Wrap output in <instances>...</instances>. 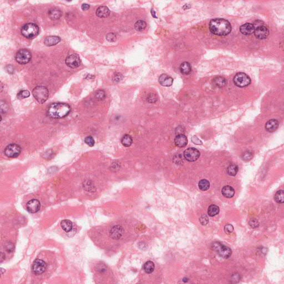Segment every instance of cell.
<instances>
[{
  "mask_svg": "<svg viewBox=\"0 0 284 284\" xmlns=\"http://www.w3.org/2000/svg\"><path fill=\"white\" fill-rule=\"evenodd\" d=\"M124 230L121 225H117L113 226L109 231V235L112 239L114 240L120 239L123 235Z\"/></svg>",
  "mask_w": 284,
  "mask_h": 284,
  "instance_id": "13",
  "label": "cell"
},
{
  "mask_svg": "<svg viewBox=\"0 0 284 284\" xmlns=\"http://www.w3.org/2000/svg\"><path fill=\"white\" fill-rule=\"evenodd\" d=\"M253 157V154L250 152H246L242 155V159L244 161H249Z\"/></svg>",
  "mask_w": 284,
  "mask_h": 284,
  "instance_id": "40",
  "label": "cell"
},
{
  "mask_svg": "<svg viewBox=\"0 0 284 284\" xmlns=\"http://www.w3.org/2000/svg\"><path fill=\"white\" fill-rule=\"evenodd\" d=\"M174 143L175 145L178 147H184L188 144L187 137L184 134H179L175 138Z\"/></svg>",
  "mask_w": 284,
  "mask_h": 284,
  "instance_id": "17",
  "label": "cell"
},
{
  "mask_svg": "<svg viewBox=\"0 0 284 284\" xmlns=\"http://www.w3.org/2000/svg\"><path fill=\"white\" fill-rule=\"evenodd\" d=\"M41 203L40 201L33 199L29 201L26 204V209L29 213H36L40 211Z\"/></svg>",
  "mask_w": 284,
  "mask_h": 284,
  "instance_id": "14",
  "label": "cell"
},
{
  "mask_svg": "<svg viewBox=\"0 0 284 284\" xmlns=\"http://www.w3.org/2000/svg\"><path fill=\"white\" fill-rule=\"evenodd\" d=\"M239 171L238 166L235 164H232L227 168V173L230 176H235Z\"/></svg>",
  "mask_w": 284,
  "mask_h": 284,
  "instance_id": "27",
  "label": "cell"
},
{
  "mask_svg": "<svg viewBox=\"0 0 284 284\" xmlns=\"http://www.w3.org/2000/svg\"><path fill=\"white\" fill-rule=\"evenodd\" d=\"M21 34L27 38H33L40 32V29L37 24L33 23L25 24L21 28Z\"/></svg>",
  "mask_w": 284,
  "mask_h": 284,
  "instance_id": "3",
  "label": "cell"
},
{
  "mask_svg": "<svg viewBox=\"0 0 284 284\" xmlns=\"http://www.w3.org/2000/svg\"><path fill=\"white\" fill-rule=\"evenodd\" d=\"M122 78H123V76L120 73H116L113 75V81L116 83L121 81Z\"/></svg>",
  "mask_w": 284,
  "mask_h": 284,
  "instance_id": "39",
  "label": "cell"
},
{
  "mask_svg": "<svg viewBox=\"0 0 284 284\" xmlns=\"http://www.w3.org/2000/svg\"><path fill=\"white\" fill-rule=\"evenodd\" d=\"M106 39L109 42H114V41H116V39H117L116 34H114L113 33H109V34L107 35Z\"/></svg>",
  "mask_w": 284,
  "mask_h": 284,
  "instance_id": "41",
  "label": "cell"
},
{
  "mask_svg": "<svg viewBox=\"0 0 284 284\" xmlns=\"http://www.w3.org/2000/svg\"><path fill=\"white\" fill-rule=\"evenodd\" d=\"M233 82L234 84L237 87L244 88L247 87L251 83V79L246 74L239 72L235 74Z\"/></svg>",
  "mask_w": 284,
  "mask_h": 284,
  "instance_id": "6",
  "label": "cell"
},
{
  "mask_svg": "<svg viewBox=\"0 0 284 284\" xmlns=\"http://www.w3.org/2000/svg\"><path fill=\"white\" fill-rule=\"evenodd\" d=\"M224 231L226 234H231L234 231V227L231 224H228L224 227Z\"/></svg>",
  "mask_w": 284,
  "mask_h": 284,
  "instance_id": "38",
  "label": "cell"
},
{
  "mask_svg": "<svg viewBox=\"0 0 284 284\" xmlns=\"http://www.w3.org/2000/svg\"><path fill=\"white\" fill-rule=\"evenodd\" d=\"M155 265L152 261H148L143 265V269L147 274H151L154 270Z\"/></svg>",
  "mask_w": 284,
  "mask_h": 284,
  "instance_id": "26",
  "label": "cell"
},
{
  "mask_svg": "<svg viewBox=\"0 0 284 284\" xmlns=\"http://www.w3.org/2000/svg\"><path fill=\"white\" fill-rule=\"evenodd\" d=\"M249 225L250 226H251L252 228H257L259 225V222H258L257 220H256L255 219H251V220H250L249 221Z\"/></svg>",
  "mask_w": 284,
  "mask_h": 284,
  "instance_id": "44",
  "label": "cell"
},
{
  "mask_svg": "<svg viewBox=\"0 0 284 284\" xmlns=\"http://www.w3.org/2000/svg\"><path fill=\"white\" fill-rule=\"evenodd\" d=\"M221 193L224 197L232 198L235 194V190L233 187L230 185H226L222 188Z\"/></svg>",
  "mask_w": 284,
  "mask_h": 284,
  "instance_id": "20",
  "label": "cell"
},
{
  "mask_svg": "<svg viewBox=\"0 0 284 284\" xmlns=\"http://www.w3.org/2000/svg\"><path fill=\"white\" fill-rule=\"evenodd\" d=\"M151 14H152V15L154 18L157 19V16H156V12H155V11L153 10V9L151 10Z\"/></svg>",
  "mask_w": 284,
  "mask_h": 284,
  "instance_id": "48",
  "label": "cell"
},
{
  "mask_svg": "<svg viewBox=\"0 0 284 284\" xmlns=\"http://www.w3.org/2000/svg\"><path fill=\"white\" fill-rule=\"evenodd\" d=\"M122 144L124 147H128L132 145L133 143V139L132 137L129 134H126L122 137L121 140Z\"/></svg>",
  "mask_w": 284,
  "mask_h": 284,
  "instance_id": "28",
  "label": "cell"
},
{
  "mask_svg": "<svg viewBox=\"0 0 284 284\" xmlns=\"http://www.w3.org/2000/svg\"><path fill=\"white\" fill-rule=\"evenodd\" d=\"M96 15L100 18H105L110 15V10L107 6H100L96 11Z\"/></svg>",
  "mask_w": 284,
  "mask_h": 284,
  "instance_id": "21",
  "label": "cell"
},
{
  "mask_svg": "<svg viewBox=\"0 0 284 284\" xmlns=\"http://www.w3.org/2000/svg\"><path fill=\"white\" fill-rule=\"evenodd\" d=\"M158 98L155 94L153 93H150L149 95H148L147 100L149 103H154L157 100Z\"/></svg>",
  "mask_w": 284,
  "mask_h": 284,
  "instance_id": "37",
  "label": "cell"
},
{
  "mask_svg": "<svg viewBox=\"0 0 284 284\" xmlns=\"http://www.w3.org/2000/svg\"><path fill=\"white\" fill-rule=\"evenodd\" d=\"M61 228L66 233L71 232L73 229V224L68 219H64L61 222Z\"/></svg>",
  "mask_w": 284,
  "mask_h": 284,
  "instance_id": "24",
  "label": "cell"
},
{
  "mask_svg": "<svg viewBox=\"0 0 284 284\" xmlns=\"http://www.w3.org/2000/svg\"><path fill=\"white\" fill-rule=\"evenodd\" d=\"M6 250L8 253L12 252L13 250V246L12 244L8 242V244L6 245Z\"/></svg>",
  "mask_w": 284,
  "mask_h": 284,
  "instance_id": "45",
  "label": "cell"
},
{
  "mask_svg": "<svg viewBox=\"0 0 284 284\" xmlns=\"http://www.w3.org/2000/svg\"><path fill=\"white\" fill-rule=\"evenodd\" d=\"M199 188L202 191H206L210 188V183L206 179H202L199 182Z\"/></svg>",
  "mask_w": 284,
  "mask_h": 284,
  "instance_id": "31",
  "label": "cell"
},
{
  "mask_svg": "<svg viewBox=\"0 0 284 284\" xmlns=\"http://www.w3.org/2000/svg\"><path fill=\"white\" fill-rule=\"evenodd\" d=\"M95 97L96 99L98 100H104L105 98V93L103 90H99L95 93Z\"/></svg>",
  "mask_w": 284,
  "mask_h": 284,
  "instance_id": "35",
  "label": "cell"
},
{
  "mask_svg": "<svg viewBox=\"0 0 284 284\" xmlns=\"http://www.w3.org/2000/svg\"><path fill=\"white\" fill-rule=\"evenodd\" d=\"M279 126L278 121L275 119H271L266 123L265 129L268 132H274L277 130Z\"/></svg>",
  "mask_w": 284,
  "mask_h": 284,
  "instance_id": "15",
  "label": "cell"
},
{
  "mask_svg": "<svg viewBox=\"0 0 284 284\" xmlns=\"http://www.w3.org/2000/svg\"><path fill=\"white\" fill-rule=\"evenodd\" d=\"M254 29L255 27L253 24H250V23H246V24H242L240 27V31L244 35H250V34H253L254 32Z\"/></svg>",
  "mask_w": 284,
  "mask_h": 284,
  "instance_id": "16",
  "label": "cell"
},
{
  "mask_svg": "<svg viewBox=\"0 0 284 284\" xmlns=\"http://www.w3.org/2000/svg\"><path fill=\"white\" fill-rule=\"evenodd\" d=\"M209 29L213 34L219 36H226L232 31L231 24L224 19L211 20L209 24Z\"/></svg>",
  "mask_w": 284,
  "mask_h": 284,
  "instance_id": "1",
  "label": "cell"
},
{
  "mask_svg": "<svg viewBox=\"0 0 284 284\" xmlns=\"http://www.w3.org/2000/svg\"><path fill=\"white\" fill-rule=\"evenodd\" d=\"M199 220H200V223L202 224L203 225H206L209 223V219H208V216L206 215H203L201 216Z\"/></svg>",
  "mask_w": 284,
  "mask_h": 284,
  "instance_id": "42",
  "label": "cell"
},
{
  "mask_svg": "<svg viewBox=\"0 0 284 284\" xmlns=\"http://www.w3.org/2000/svg\"><path fill=\"white\" fill-rule=\"evenodd\" d=\"M219 211H220V209H219V206H218L217 205L212 204V205H210L208 208V215L210 216L213 217V216L218 215L219 213Z\"/></svg>",
  "mask_w": 284,
  "mask_h": 284,
  "instance_id": "29",
  "label": "cell"
},
{
  "mask_svg": "<svg viewBox=\"0 0 284 284\" xmlns=\"http://www.w3.org/2000/svg\"><path fill=\"white\" fill-rule=\"evenodd\" d=\"M159 82L163 86L170 87L173 83V79L166 74H163L159 78Z\"/></svg>",
  "mask_w": 284,
  "mask_h": 284,
  "instance_id": "18",
  "label": "cell"
},
{
  "mask_svg": "<svg viewBox=\"0 0 284 284\" xmlns=\"http://www.w3.org/2000/svg\"><path fill=\"white\" fill-rule=\"evenodd\" d=\"M65 62L66 65L71 69H76L78 67L81 63L79 56L76 54H72L68 55Z\"/></svg>",
  "mask_w": 284,
  "mask_h": 284,
  "instance_id": "11",
  "label": "cell"
},
{
  "mask_svg": "<svg viewBox=\"0 0 284 284\" xmlns=\"http://www.w3.org/2000/svg\"><path fill=\"white\" fill-rule=\"evenodd\" d=\"M192 142L195 144L200 145L202 144V142L197 137L194 136L192 138Z\"/></svg>",
  "mask_w": 284,
  "mask_h": 284,
  "instance_id": "46",
  "label": "cell"
},
{
  "mask_svg": "<svg viewBox=\"0 0 284 284\" xmlns=\"http://www.w3.org/2000/svg\"><path fill=\"white\" fill-rule=\"evenodd\" d=\"M32 95L38 102L43 103L47 100L49 92L46 87L43 86H38L33 90Z\"/></svg>",
  "mask_w": 284,
  "mask_h": 284,
  "instance_id": "4",
  "label": "cell"
},
{
  "mask_svg": "<svg viewBox=\"0 0 284 284\" xmlns=\"http://www.w3.org/2000/svg\"><path fill=\"white\" fill-rule=\"evenodd\" d=\"M71 111V107L68 104L64 103H54L48 108L47 114L52 118H63L68 116Z\"/></svg>",
  "mask_w": 284,
  "mask_h": 284,
  "instance_id": "2",
  "label": "cell"
},
{
  "mask_svg": "<svg viewBox=\"0 0 284 284\" xmlns=\"http://www.w3.org/2000/svg\"><path fill=\"white\" fill-rule=\"evenodd\" d=\"M30 95V93L27 90H22L18 93L17 97L19 99L22 100L28 98Z\"/></svg>",
  "mask_w": 284,
  "mask_h": 284,
  "instance_id": "34",
  "label": "cell"
},
{
  "mask_svg": "<svg viewBox=\"0 0 284 284\" xmlns=\"http://www.w3.org/2000/svg\"><path fill=\"white\" fill-rule=\"evenodd\" d=\"M48 15L52 20L59 19L62 16V12L58 8H52L48 11Z\"/></svg>",
  "mask_w": 284,
  "mask_h": 284,
  "instance_id": "22",
  "label": "cell"
},
{
  "mask_svg": "<svg viewBox=\"0 0 284 284\" xmlns=\"http://www.w3.org/2000/svg\"><path fill=\"white\" fill-rule=\"evenodd\" d=\"M180 71L184 74H189L192 72V67L188 62H184L180 66Z\"/></svg>",
  "mask_w": 284,
  "mask_h": 284,
  "instance_id": "25",
  "label": "cell"
},
{
  "mask_svg": "<svg viewBox=\"0 0 284 284\" xmlns=\"http://www.w3.org/2000/svg\"><path fill=\"white\" fill-rule=\"evenodd\" d=\"M32 58L31 53L27 49H21L17 52L16 55V60L21 64H25L31 61Z\"/></svg>",
  "mask_w": 284,
  "mask_h": 284,
  "instance_id": "7",
  "label": "cell"
},
{
  "mask_svg": "<svg viewBox=\"0 0 284 284\" xmlns=\"http://www.w3.org/2000/svg\"><path fill=\"white\" fill-rule=\"evenodd\" d=\"M255 37L259 40H264L268 37L269 30L267 27L264 25H260L256 27L254 29Z\"/></svg>",
  "mask_w": 284,
  "mask_h": 284,
  "instance_id": "12",
  "label": "cell"
},
{
  "mask_svg": "<svg viewBox=\"0 0 284 284\" xmlns=\"http://www.w3.org/2000/svg\"><path fill=\"white\" fill-rule=\"evenodd\" d=\"M5 259V255L3 253H1V260L2 261Z\"/></svg>",
  "mask_w": 284,
  "mask_h": 284,
  "instance_id": "49",
  "label": "cell"
},
{
  "mask_svg": "<svg viewBox=\"0 0 284 284\" xmlns=\"http://www.w3.org/2000/svg\"><path fill=\"white\" fill-rule=\"evenodd\" d=\"M47 267V264L45 261L40 259H37L34 261L32 265V270L34 274L40 275L45 273Z\"/></svg>",
  "mask_w": 284,
  "mask_h": 284,
  "instance_id": "8",
  "label": "cell"
},
{
  "mask_svg": "<svg viewBox=\"0 0 284 284\" xmlns=\"http://www.w3.org/2000/svg\"><path fill=\"white\" fill-rule=\"evenodd\" d=\"M284 192L283 190H279L274 195V199L279 204H282L284 202Z\"/></svg>",
  "mask_w": 284,
  "mask_h": 284,
  "instance_id": "30",
  "label": "cell"
},
{
  "mask_svg": "<svg viewBox=\"0 0 284 284\" xmlns=\"http://www.w3.org/2000/svg\"><path fill=\"white\" fill-rule=\"evenodd\" d=\"M61 41V38L58 36H51L47 37L45 39L44 43L47 46H52L58 44Z\"/></svg>",
  "mask_w": 284,
  "mask_h": 284,
  "instance_id": "19",
  "label": "cell"
},
{
  "mask_svg": "<svg viewBox=\"0 0 284 284\" xmlns=\"http://www.w3.org/2000/svg\"><path fill=\"white\" fill-rule=\"evenodd\" d=\"M213 84L216 87L222 88L226 86L227 81L223 77L218 76L213 79Z\"/></svg>",
  "mask_w": 284,
  "mask_h": 284,
  "instance_id": "23",
  "label": "cell"
},
{
  "mask_svg": "<svg viewBox=\"0 0 284 284\" xmlns=\"http://www.w3.org/2000/svg\"><path fill=\"white\" fill-rule=\"evenodd\" d=\"M211 248L221 258L228 259L232 255L231 249L221 244V242H213L211 245Z\"/></svg>",
  "mask_w": 284,
  "mask_h": 284,
  "instance_id": "5",
  "label": "cell"
},
{
  "mask_svg": "<svg viewBox=\"0 0 284 284\" xmlns=\"http://www.w3.org/2000/svg\"><path fill=\"white\" fill-rule=\"evenodd\" d=\"M200 155L199 151L195 148H189L185 150L184 152V158L190 162H193L197 161Z\"/></svg>",
  "mask_w": 284,
  "mask_h": 284,
  "instance_id": "10",
  "label": "cell"
},
{
  "mask_svg": "<svg viewBox=\"0 0 284 284\" xmlns=\"http://www.w3.org/2000/svg\"><path fill=\"white\" fill-rule=\"evenodd\" d=\"M83 188L84 189L87 190V192H95V187L92 182L90 180L85 181L83 183Z\"/></svg>",
  "mask_w": 284,
  "mask_h": 284,
  "instance_id": "33",
  "label": "cell"
},
{
  "mask_svg": "<svg viewBox=\"0 0 284 284\" xmlns=\"http://www.w3.org/2000/svg\"><path fill=\"white\" fill-rule=\"evenodd\" d=\"M21 152L20 146L16 144H11L5 148L4 153L5 155L9 158H16Z\"/></svg>",
  "mask_w": 284,
  "mask_h": 284,
  "instance_id": "9",
  "label": "cell"
},
{
  "mask_svg": "<svg viewBox=\"0 0 284 284\" xmlns=\"http://www.w3.org/2000/svg\"><path fill=\"white\" fill-rule=\"evenodd\" d=\"M90 5L87 3H84L82 5V9L83 11H87L90 8Z\"/></svg>",
  "mask_w": 284,
  "mask_h": 284,
  "instance_id": "47",
  "label": "cell"
},
{
  "mask_svg": "<svg viewBox=\"0 0 284 284\" xmlns=\"http://www.w3.org/2000/svg\"><path fill=\"white\" fill-rule=\"evenodd\" d=\"M147 27V24L145 22L142 20H139L135 22L134 24V28L137 31H143Z\"/></svg>",
  "mask_w": 284,
  "mask_h": 284,
  "instance_id": "32",
  "label": "cell"
},
{
  "mask_svg": "<svg viewBox=\"0 0 284 284\" xmlns=\"http://www.w3.org/2000/svg\"><path fill=\"white\" fill-rule=\"evenodd\" d=\"M8 110V107L5 103L1 101V113H5Z\"/></svg>",
  "mask_w": 284,
  "mask_h": 284,
  "instance_id": "43",
  "label": "cell"
},
{
  "mask_svg": "<svg viewBox=\"0 0 284 284\" xmlns=\"http://www.w3.org/2000/svg\"><path fill=\"white\" fill-rule=\"evenodd\" d=\"M3 272H5V270L3 269V268H1V275H2Z\"/></svg>",
  "mask_w": 284,
  "mask_h": 284,
  "instance_id": "50",
  "label": "cell"
},
{
  "mask_svg": "<svg viewBox=\"0 0 284 284\" xmlns=\"http://www.w3.org/2000/svg\"><path fill=\"white\" fill-rule=\"evenodd\" d=\"M84 142L90 147H93L95 144V141L92 136H88L84 140Z\"/></svg>",
  "mask_w": 284,
  "mask_h": 284,
  "instance_id": "36",
  "label": "cell"
}]
</instances>
